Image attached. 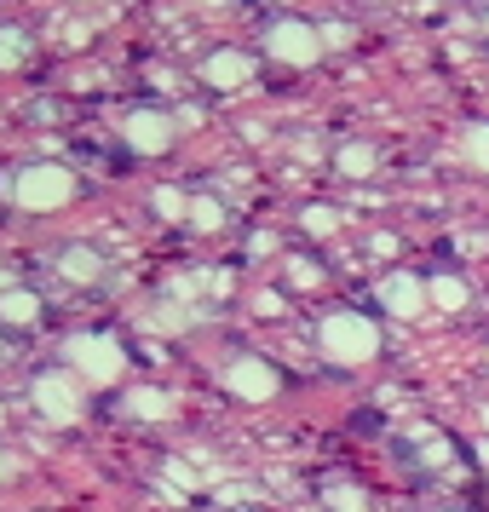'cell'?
Wrapping results in <instances>:
<instances>
[]
</instances>
